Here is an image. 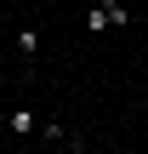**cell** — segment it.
Wrapping results in <instances>:
<instances>
[{
	"label": "cell",
	"instance_id": "5b68a950",
	"mask_svg": "<svg viewBox=\"0 0 148 154\" xmlns=\"http://www.w3.org/2000/svg\"><path fill=\"white\" fill-rule=\"evenodd\" d=\"M103 154H120V149H103Z\"/></svg>",
	"mask_w": 148,
	"mask_h": 154
},
{
	"label": "cell",
	"instance_id": "277c9868",
	"mask_svg": "<svg viewBox=\"0 0 148 154\" xmlns=\"http://www.w3.org/2000/svg\"><path fill=\"white\" fill-rule=\"evenodd\" d=\"M51 154H74V149H68V143H63V149H51Z\"/></svg>",
	"mask_w": 148,
	"mask_h": 154
},
{
	"label": "cell",
	"instance_id": "3957f363",
	"mask_svg": "<svg viewBox=\"0 0 148 154\" xmlns=\"http://www.w3.org/2000/svg\"><path fill=\"white\" fill-rule=\"evenodd\" d=\"M34 51H40V34H34V29H17V57L34 63Z\"/></svg>",
	"mask_w": 148,
	"mask_h": 154
},
{
	"label": "cell",
	"instance_id": "6da1fadb",
	"mask_svg": "<svg viewBox=\"0 0 148 154\" xmlns=\"http://www.w3.org/2000/svg\"><path fill=\"white\" fill-rule=\"evenodd\" d=\"M125 23H131L125 0H91L86 6V34H108V29H125Z\"/></svg>",
	"mask_w": 148,
	"mask_h": 154
},
{
	"label": "cell",
	"instance_id": "7a4b0ae2",
	"mask_svg": "<svg viewBox=\"0 0 148 154\" xmlns=\"http://www.w3.org/2000/svg\"><path fill=\"white\" fill-rule=\"evenodd\" d=\"M46 126H51V120H40L34 109H11V114H6V131H17V137H29V131H46Z\"/></svg>",
	"mask_w": 148,
	"mask_h": 154
}]
</instances>
